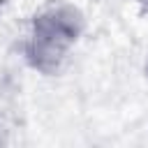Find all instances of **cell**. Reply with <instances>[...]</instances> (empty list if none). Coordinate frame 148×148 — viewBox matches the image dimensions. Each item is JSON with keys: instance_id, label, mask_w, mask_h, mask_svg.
<instances>
[{"instance_id": "1", "label": "cell", "mask_w": 148, "mask_h": 148, "mask_svg": "<svg viewBox=\"0 0 148 148\" xmlns=\"http://www.w3.org/2000/svg\"><path fill=\"white\" fill-rule=\"evenodd\" d=\"M86 35V14L69 0H46L30 16L23 58L42 76H56L69 62L76 44Z\"/></svg>"}, {"instance_id": "2", "label": "cell", "mask_w": 148, "mask_h": 148, "mask_svg": "<svg viewBox=\"0 0 148 148\" xmlns=\"http://www.w3.org/2000/svg\"><path fill=\"white\" fill-rule=\"evenodd\" d=\"M134 5H136V9L148 18V0H134Z\"/></svg>"}]
</instances>
